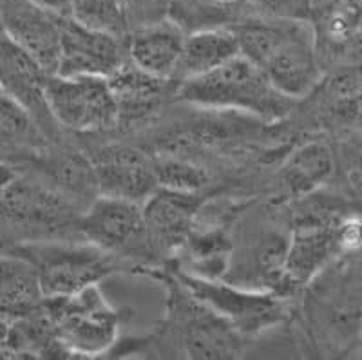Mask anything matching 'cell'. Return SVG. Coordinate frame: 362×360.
I'll return each instance as SVG.
<instances>
[{
    "label": "cell",
    "mask_w": 362,
    "mask_h": 360,
    "mask_svg": "<svg viewBox=\"0 0 362 360\" xmlns=\"http://www.w3.org/2000/svg\"><path fill=\"white\" fill-rule=\"evenodd\" d=\"M241 54L259 66L279 93L300 100L319 87L322 60L310 21L248 15L232 25Z\"/></svg>",
    "instance_id": "cell-1"
},
{
    "label": "cell",
    "mask_w": 362,
    "mask_h": 360,
    "mask_svg": "<svg viewBox=\"0 0 362 360\" xmlns=\"http://www.w3.org/2000/svg\"><path fill=\"white\" fill-rule=\"evenodd\" d=\"M174 95L189 105L247 112L267 122L284 118L296 102L279 93L263 69L245 54H238L203 76L177 83Z\"/></svg>",
    "instance_id": "cell-2"
},
{
    "label": "cell",
    "mask_w": 362,
    "mask_h": 360,
    "mask_svg": "<svg viewBox=\"0 0 362 360\" xmlns=\"http://www.w3.org/2000/svg\"><path fill=\"white\" fill-rule=\"evenodd\" d=\"M83 210L38 176H29L4 163L2 221L4 233L11 230L13 238H21L17 243L80 238L78 223Z\"/></svg>",
    "instance_id": "cell-3"
},
{
    "label": "cell",
    "mask_w": 362,
    "mask_h": 360,
    "mask_svg": "<svg viewBox=\"0 0 362 360\" xmlns=\"http://www.w3.org/2000/svg\"><path fill=\"white\" fill-rule=\"evenodd\" d=\"M6 252L33 262L45 297L78 294L109 275L131 270L122 257L83 239L15 243Z\"/></svg>",
    "instance_id": "cell-4"
},
{
    "label": "cell",
    "mask_w": 362,
    "mask_h": 360,
    "mask_svg": "<svg viewBox=\"0 0 362 360\" xmlns=\"http://www.w3.org/2000/svg\"><path fill=\"white\" fill-rule=\"evenodd\" d=\"M44 304L57 323L58 337L73 359L109 355L118 344L125 313L105 299L98 284L73 295L45 297Z\"/></svg>",
    "instance_id": "cell-5"
},
{
    "label": "cell",
    "mask_w": 362,
    "mask_h": 360,
    "mask_svg": "<svg viewBox=\"0 0 362 360\" xmlns=\"http://www.w3.org/2000/svg\"><path fill=\"white\" fill-rule=\"evenodd\" d=\"M78 233L83 241L124 259L132 274L141 266H160V257L148 241L141 203L100 194L83 210Z\"/></svg>",
    "instance_id": "cell-6"
},
{
    "label": "cell",
    "mask_w": 362,
    "mask_h": 360,
    "mask_svg": "<svg viewBox=\"0 0 362 360\" xmlns=\"http://www.w3.org/2000/svg\"><path fill=\"white\" fill-rule=\"evenodd\" d=\"M190 294L214 310L247 337L274 327L288 317L286 299L272 291H257L228 283L225 279H205L163 262Z\"/></svg>",
    "instance_id": "cell-7"
},
{
    "label": "cell",
    "mask_w": 362,
    "mask_h": 360,
    "mask_svg": "<svg viewBox=\"0 0 362 360\" xmlns=\"http://www.w3.org/2000/svg\"><path fill=\"white\" fill-rule=\"evenodd\" d=\"M51 111L62 129L98 132L116 127L119 109L107 76L49 74L45 82Z\"/></svg>",
    "instance_id": "cell-8"
},
{
    "label": "cell",
    "mask_w": 362,
    "mask_h": 360,
    "mask_svg": "<svg viewBox=\"0 0 362 360\" xmlns=\"http://www.w3.org/2000/svg\"><path fill=\"white\" fill-rule=\"evenodd\" d=\"M129 58V37L83 25L64 17L58 74L64 76H111Z\"/></svg>",
    "instance_id": "cell-9"
},
{
    "label": "cell",
    "mask_w": 362,
    "mask_h": 360,
    "mask_svg": "<svg viewBox=\"0 0 362 360\" xmlns=\"http://www.w3.org/2000/svg\"><path fill=\"white\" fill-rule=\"evenodd\" d=\"M0 69H2V78H0L2 93L24 107L53 144H60L64 129L51 111L47 91H45L49 73L4 33H2Z\"/></svg>",
    "instance_id": "cell-10"
},
{
    "label": "cell",
    "mask_w": 362,
    "mask_h": 360,
    "mask_svg": "<svg viewBox=\"0 0 362 360\" xmlns=\"http://www.w3.org/2000/svg\"><path fill=\"white\" fill-rule=\"evenodd\" d=\"M0 18L6 37L21 45L47 73H57L64 15L42 8L33 0H2Z\"/></svg>",
    "instance_id": "cell-11"
},
{
    "label": "cell",
    "mask_w": 362,
    "mask_h": 360,
    "mask_svg": "<svg viewBox=\"0 0 362 360\" xmlns=\"http://www.w3.org/2000/svg\"><path fill=\"white\" fill-rule=\"evenodd\" d=\"M290 233L279 228H263L250 233L247 245L235 246L225 281L257 291H272L281 297Z\"/></svg>",
    "instance_id": "cell-12"
},
{
    "label": "cell",
    "mask_w": 362,
    "mask_h": 360,
    "mask_svg": "<svg viewBox=\"0 0 362 360\" xmlns=\"http://www.w3.org/2000/svg\"><path fill=\"white\" fill-rule=\"evenodd\" d=\"M98 178L100 194L136 201L144 205L158 185L154 158L132 147H103L90 156Z\"/></svg>",
    "instance_id": "cell-13"
},
{
    "label": "cell",
    "mask_w": 362,
    "mask_h": 360,
    "mask_svg": "<svg viewBox=\"0 0 362 360\" xmlns=\"http://www.w3.org/2000/svg\"><path fill=\"white\" fill-rule=\"evenodd\" d=\"M203 199L199 192L160 189L144 203L145 228L154 252L174 255L192 232Z\"/></svg>",
    "instance_id": "cell-14"
},
{
    "label": "cell",
    "mask_w": 362,
    "mask_h": 360,
    "mask_svg": "<svg viewBox=\"0 0 362 360\" xmlns=\"http://www.w3.org/2000/svg\"><path fill=\"white\" fill-rule=\"evenodd\" d=\"M28 165L35 168V176L69 199L76 201L83 209H87L100 196L95 165L89 156H83L74 149L53 144Z\"/></svg>",
    "instance_id": "cell-15"
},
{
    "label": "cell",
    "mask_w": 362,
    "mask_h": 360,
    "mask_svg": "<svg viewBox=\"0 0 362 360\" xmlns=\"http://www.w3.org/2000/svg\"><path fill=\"white\" fill-rule=\"evenodd\" d=\"M335 255H341L335 239V223L293 226L281 297L288 299L290 294L312 283L319 272L326 268L329 261H334Z\"/></svg>",
    "instance_id": "cell-16"
},
{
    "label": "cell",
    "mask_w": 362,
    "mask_h": 360,
    "mask_svg": "<svg viewBox=\"0 0 362 360\" xmlns=\"http://www.w3.org/2000/svg\"><path fill=\"white\" fill-rule=\"evenodd\" d=\"M185 40L183 28L165 17L132 29L129 33V58L147 73L173 82Z\"/></svg>",
    "instance_id": "cell-17"
},
{
    "label": "cell",
    "mask_w": 362,
    "mask_h": 360,
    "mask_svg": "<svg viewBox=\"0 0 362 360\" xmlns=\"http://www.w3.org/2000/svg\"><path fill=\"white\" fill-rule=\"evenodd\" d=\"M241 54L239 42L232 28L199 29L187 35L183 53L176 67L173 82L181 83L185 80L203 76L218 69L223 64Z\"/></svg>",
    "instance_id": "cell-18"
},
{
    "label": "cell",
    "mask_w": 362,
    "mask_h": 360,
    "mask_svg": "<svg viewBox=\"0 0 362 360\" xmlns=\"http://www.w3.org/2000/svg\"><path fill=\"white\" fill-rule=\"evenodd\" d=\"M109 83L116 96L119 109V122L122 120L145 118L161 103L167 95V87L170 80L154 76L136 66L131 58L122 64L115 73L109 76Z\"/></svg>",
    "instance_id": "cell-19"
},
{
    "label": "cell",
    "mask_w": 362,
    "mask_h": 360,
    "mask_svg": "<svg viewBox=\"0 0 362 360\" xmlns=\"http://www.w3.org/2000/svg\"><path fill=\"white\" fill-rule=\"evenodd\" d=\"M0 299H2V319L24 317L42 306L45 294L33 262L11 252H4Z\"/></svg>",
    "instance_id": "cell-20"
},
{
    "label": "cell",
    "mask_w": 362,
    "mask_h": 360,
    "mask_svg": "<svg viewBox=\"0 0 362 360\" xmlns=\"http://www.w3.org/2000/svg\"><path fill=\"white\" fill-rule=\"evenodd\" d=\"M334 172V152L322 141H310L286 158L279 170V181L288 196L303 197L326 183Z\"/></svg>",
    "instance_id": "cell-21"
},
{
    "label": "cell",
    "mask_w": 362,
    "mask_h": 360,
    "mask_svg": "<svg viewBox=\"0 0 362 360\" xmlns=\"http://www.w3.org/2000/svg\"><path fill=\"white\" fill-rule=\"evenodd\" d=\"M71 17L83 25L129 37L131 13L127 0H71Z\"/></svg>",
    "instance_id": "cell-22"
},
{
    "label": "cell",
    "mask_w": 362,
    "mask_h": 360,
    "mask_svg": "<svg viewBox=\"0 0 362 360\" xmlns=\"http://www.w3.org/2000/svg\"><path fill=\"white\" fill-rule=\"evenodd\" d=\"M158 185L163 189L199 192L206 185V174L196 165L170 156H154Z\"/></svg>",
    "instance_id": "cell-23"
},
{
    "label": "cell",
    "mask_w": 362,
    "mask_h": 360,
    "mask_svg": "<svg viewBox=\"0 0 362 360\" xmlns=\"http://www.w3.org/2000/svg\"><path fill=\"white\" fill-rule=\"evenodd\" d=\"M252 8L259 15L292 21H310L313 0H250Z\"/></svg>",
    "instance_id": "cell-24"
},
{
    "label": "cell",
    "mask_w": 362,
    "mask_h": 360,
    "mask_svg": "<svg viewBox=\"0 0 362 360\" xmlns=\"http://www.w3.org/2000/svg\"><path fill=\"white\" fill-rule=\"evenodd\" d=\"M335 239L339 254H355L362 248V216L357 212H344L335 223Z\"/></svg>",
    "instance_id": "cell-25"
},
{
    "label": "cell",
    "mask_w": 362,
    "mask_h": 360,
    "mask_svg": "<svg viewBox=\"0 0 362 360\" xmlns=\"http://www.w3.org/2000/svg\"><path fill=\"white\" fill-rule=\"evenodd\" d=\"M170 0H127L129 13H131V24L136 22V28L151 22L161 21L167 17Z\"/></svg>",
    "instance_id": "cell-26"
},
{
    "label": "cell",
    "mask_w": 362,
    "mask_h": 360,
    "mask_svg": "<svg viewBox=\"0 0 362 360\" xmlns=\"http://www.w3.org/2000/svg\"><path fill=\"white\" fill-rule=\"evenodd\" d=\"M33 2L42 8L58 13V15L71 17V0H33Z\"/></svg>",
    "instance_id": "cell-27"
},
{
    "label": "cell",
    "mask_w": 362,
    "mask_h": 360,
    "mask_svg": "<svg viewBox=\"0 0 362 360\" xmlns=\"http://www.w3.org/2000/svg\"><path fill=\"white\" fill-rule=\"evenodd\" d=\"M358 335H361V340H362V317H361V323H358Z\"/></svg>",
    "instance_id": "cell-28"
}]
</instances>
